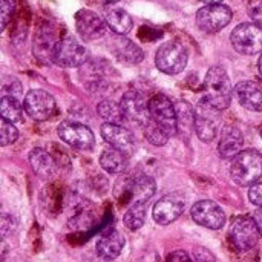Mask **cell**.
Wrapping results in <instances>:
<instances>
[{"label": "cell", "instance_id": "obj_27", "mask_svg": "<svg viewBox=\"0 0 262 262\" xmlns=\"http://www.w3.org/2000/svg\"><path fill=\"white\" fill-rule=\"evenodd\" d=\"M97 112L106 123H111V124H121L123 121H126L121 104L114 100L100 101L97 106Z\"/></svg>", "mask_w": 262, "mask_h": 262}, {"label": "cell", "instance_id": "obj_20", "mask_svg": "<svg viewBox=\"0 0 262 262\" xmlns=\"http://www.w3.org/2000/svg\"><path fill=\"white\" fill-rule=\"evenodd\" d=\"M109 48H111L112 54L121 63H126V64H138L144 58L143 49L124 35H115L111 40Z\"/></svg>", "mask_w": 262, "mask_h": 262}, {"label": "cell", "instance_id": "obj_8", "mask_svg": "<svg viewBox=\"0 0 262 262\" xmlns=\"http://www.w3.org/2000/svg\"><path fill=\"white\" fill-rule=\"evenodd\" d=\"M233 17L232 9L227 5H206L196 12V25L206 34H215L224 29Z\"/></svg>", "mask_w": 262, "mask_h": 262}, {"label": "cell", "instance_id": "obj_43", "mask_svg": "<svg viewBox=\"0 0 262 262\" xmlns=\"http://www.w3.org/2000/svg\"><path fill=\"white\" fill-rule=\"evenodd\" d=\"M101 2H104V3H115V2H118V0H101Z\"/></svg>", "mask_w": 262, "mask_h": 262}, {"label": "cell", "instance_id": "obj_23", "mask_svg": "<svg viewBox=\"0 0 262 262\" xmlns=\"http://www.w3.org/2000/svg\"><path fill=\"white\" fill-rule=\"evenodd\" d=\"M29 164L34 173L45 180L52 178L57 172V161L46 149L41 147H35L29 154Z\"/></svg>", "mask_w": 262, "mask_h": 262}, {"label": "cell", "instance_id": "obj_22", "mask_svg": "<svg viewBox=\"0 0 262 262\" xmlns=\"http://www.w3.org/2000/svg\"><path fill=\"white\" fill-rule=\"evenodd\" d=\"M124 244H126V239H124V236L118 230L106 232L97 241V246H95L97 256L103 258L106 261H114L123 252Z\"/></svg>", "mask_w": 262, "mask_h": 262}, {"label": "cell", "instance_id": "obj_11", "mask_svg": "<svg viewBox=\"0 0 262 262\" xmlns=\"http://www.w3.org/2000/svg\"><path fill=\"white\" fill-rule=\"evenodd\" d=\"M57 134L61 141L78 150H91L95 144L92 130L81 123L64 121L57 127Z\"/></svg>", "mask_w": 262, "mask_h": 262}, {"label": "cell", "instance_id": "obj_6", "mask_svg": "<svg viewBox=\"0 0 262 262\" xmlns=\"http://www.w3.org/2000/svg\"><path fill=\"white\" fill-rule=\"evenodd\" d=\"M89 52L88 49L74 37V35H64L60 38L55 54H54V63L63 68H78L88 63Z\"/></svg>", "mask_w": 262, "mask_h": 262}, {"label": "cell", "instance_id": "obj_33", "mask_svg": "<svg viewBox=\"0 0 262 262\" xmlns=\"http://www.w3.org/2000/svg\"><path fill=\"white\" fill-rule=\"evenodd\" d=\"M15 11V0H0V18H2V29H5L12 18Z\"/></svg>", "mask_w": 262, "mask_h": 262}, {"label": "cell", "instance_id": "obj_32", "mask_svg": "<svg viewBox=\"0 0 262 262\" xmlns=\"http://www.w3.org/2000/svg\"><path fill=\"white\" fill-rule=\"evenodd\" d=\"M2 94L3 97H12V98H18L21 95V84L18 80L15 78H6L3 81V86H2Z\"/></svg>", "mask_w": 262, "mask_h": 262}, {"label": "cell", "instance_id": "obj_24", "mask_svg": "<svg viewBox=\"0 0 262 262\" xmlns=\"http://www.w3.org/2000/svg\"><path fill=\"white\" fill-rule=\"evenodd\" d=\"M127 158L129 155H126L124 152L114 147H107L100 155V166L109 173H123L129 166Z\"/></svg>", "mask_w": 262, "mask_h": 262}, {"label": "cell", "instance_id": "obj_7", "mask_svg": "<svg viewBox=\"0 0 262 262\" xmlns=\"http://www.w3.org/2000/svg\"><path fill=\"white\" fill-rule=\"evenodd\" d=\"M150 120H154L160 127L166 130L169 137L178 135L177 126V109L172 100L163 94H157L149 100Z\"/></svg>", "mask_w": 262, "mask_h": 262}, {"label": "cell", "instance_id": "obj_25", "mask_svg": "<svg viewBox=\"0 0 262 262\" xmlns=\"http://www.w3.org/2000/svg\"><path fill=\"white\" fill-rule=\"evenodd\" d=\"M104 20L107 23V28L115 32L117 35H126L130 32L134 21L132 17L123 9V8H111L104 14Z\"/></svg>", "mask_w": 262, "mask_h": 262}, {"label": "cell", "instance_id": "obj_4", "mask_svg": "<svg viewBox=\"0 0 262 262\" xmlns=\"http://www.w3.org/2000/svg\"><path fill=\"white\" fill-rule=\"evenodd\" d=\"M187 60H189L187 49L180 41L163 43L155 55L157 68L167 75H177L183 72L187 66Z\"/></svg>", "mask_w": 262, "mask_h": 262}, {"label": "cell", "instance_id": "obj_16", "mask_svg": "<svg viewBox=\"0 0 262 262\" xmlns=\"http://www.w3.org/2000/svg\"><path fill=\"white\" fill-rule=\"evenodd\" d=\"M75 26L84 40H98L106 34L107 23L97 12L91 9H80L75 14Z\"/></svg>", "mask_w": 262, "mask_h": 262}, {"label": "cell", "instance_id": "obj_13", "mask_svg": "<svg viewBox=\"0 0 262 262\" xmlns=\"http://www.w3.org/2000/svg\"><path fill=\"white\" fill-rule=\"evenodd\" d=\"M192 218L196 224L210 229L220 230L226 224V213L220 204L210 200H203L193 204L192 207Z\"/></svg>", "mask_w": 262, "mask_h": 262}, {"label": "cell", "instance_id": "obj_17", "mask_svg": "<svg viewBox=\"0 0 262 262\" xmlns=\"http://www.w3.org/2000/svg\"><path fill=\"white\" fill-rule=\"evenodd\" d=\"M101 137L103 140L114 149H118L121 152H124L126 155H132L135 150V141L134 137L130 134V130H127L126 127H123L121 124H111V123H104L100 127Z\"/></svg>", "mask_w": 262, "mask_h": 262}, {"label": "cell", "instance_id": "obj_30", "mask_svg": "<svg viewBox=\"0 0 262 262\" xmlns=\"http://www.w3.org/2000/svg\"><path fill=\"white\" fill-rule=\"evenodd\" d=\"M144 129V137L146 140L154 144V146H164L169 141V135L163 127H160L154 120H149V123L143 127Z\"/></svg>", "mask_w": 262, "mask_h": 262}, {"label": "cell", "instance_id": "obj_40", "mask_svg": "<svg viewBox=\"0 0 262 262\" xmlns=\"http://www.w3.org/2000/svg\"><path fill=\"white\" fill-rule=\"evenodd\" d=\"M204 3H207V5H216V3H221L223 0H203Z\"/></svg>", "mask_w": 262, "mask_h": 262}, {"label": "cell", "instance_id": "obj_42", "mask_svg": "<svg viewBox=\"0 0 262 262\" xmlns=\"http://www.w3.org/2000/svg\"><path fill=\"white\" fill-rule=\"evenodd\" d=\"M258 69H259V72L262 74V54L261 57H259V61H258Z\"/></svg>", "mask_w": 262, "mask_h": 262}, {"label": "cell", "instance_id": "obj_31", "mask_svg": "<svg viewBox=\"0 0 262 262\" xmlns=\"http://www.w3.org/2000/svg\"><path fill=\"white\" fill-rule=\"evenodd\" d=\"M17 138H18L17 127L12 123H9V121L2 120V124H0V143H2V146L6 147V146L15 143Z\"/></svg>", "mask_w": 262, "mask_h": 262}, {"label": "cell", "instance_id": "obj_34", "mask_svg": "<svg viewBox=\"0 0 262 262\" xmlns=\"http://www.w3.org/2000/svg\"><path fill=\"white\" fill-rule=\"evenodd\" d=\"M247 12L255 23L262 26V0H250L247 6Z\"/></svg>", "mask_w": 262, "mask_h": 262}, {"label": "cell", "instance_id": "obj_37", "mask_svg": "<svg viewBox=\"0 0 262 262\" xmlns=\"http://www.w3.org/2000/svg\"><path fill=\"white\" fill-rule=\"evenodd\" d=\"M0 224H2V236L3 238H6L9 233H12V230L15 227L14 218L11 215H8V213H2V223Z\"/></svg>", "mask_w": 262, "mask_h": 262}, {"label": "cell", "instance_id": "obj_1", "mask_svg": "<svg viewBox=\"0 0 262 262\" xmlns=\"http://www.w3.org/2000/svg\"><path fill=\"white\" fill-rule=\"evenodd\" d=\"M233 88L224 68L213 66L207 71L203 83V100L218 111L230 106L233 98Z\"/></svg>", "mask_w": 262, "mask_h": 262}, {"label": "cell", "instance_id": "obj_38", "mask_svg": "<svg viewBox=\"0 0 262 262\" xmlns=\"http://www.w3.org/2000/svg\"><path fill=\"white\" fill-rule=\"evenodd\" d=\"M166 262H195L186 252H183V250H177V252H173V253H170L169 256H167V259Z\"/></svg>", "mask_w": 262, "mask_h": 262}, {"label": "cell", "instance_id": "obj_44", "mask_svg": "<svg viewBox=\"0 0 262 262\" xmlns=\"http://www.w3.org/2000/svg\"><path fill=\"white\" fill-rule=\"evenodd\" d=\"M261 137H262V129H261Z\"/></svg>", "mask_w": 262, "mask_h": 262}, {"label": "cell", "instance_id": "obj_3", "mask_svg": "<svg viewBox=\"0 0 262 262\" xmlns=\"http://www.w3.org/2000/svg\"><path fill=\"white\" fill-rule=\"evenodd\" d=\"M259 229L253 216L241 215L236 216L229 229V243L232 249L238 253H246L252 250L259 241Z\"/></svg>", "mask_w": 262, "mask_h": 262}, {"label": "cell", "instance_id": "obj_18", "mask_svg": "<svg viewBox=\"0 0 262 262\" xmlns=\"http://www.w3.org/2000/svg\"><path fill=\"white\" fill-rule=\"evenodd\" d=\"M157 184L147 175H138L123 186V195H126L130 204H146L155 193Z\"/></svg>", "mask_w": 262, "mask_h": 262}, {"label": "cell", "instance_id": "obj_41", "mask_svg": "<svg viewBox=\"0 0 262 262\" xmlns=\"http://www.w3.org/2000/svg\"><path fill=\"white\" fill-rule=\"evenodd\" d=\"M88 262H112V261H106V259H103V258H95V259H89Z\"/></svg>", "mask_w": 262, "mask_h": 262}, {"label": "cell", "instance_id": "obj_9", "mask_svg": "<svg viewBox=\"0 0 262 262\" xmlns=\"http://www.w3.org/2000/svg\"><path fill=\"white\" fill-rule=\"evenodd\" d=\"M25 112L35 121H46L55 115L57 103L55 98L43 91V89H32L26 94L23 101Z\"/></svg>", "mask_w": 262, "mask_h": 262}, {"label": "cell", "instance_id": "obj_26", "mask_svg": "<svg viewBox=\"0 0 262 262\" xmlns=\"http://www.w3.org/2000/svg\"><path fill=\"white\" fill-rule=\"evenodd\" d=\"M177 126H178V135L190 137L192 132H195V107L189 101H177Z\"/></svg>", "mask_w": 262, "mask_h": 262}, {"label": "cell", "instance_id": "obj_14", "mask_svg": "<svg viewBox=\"0 0 262 262\" xmlns=\"http://www.w3.org/2000/svg\"><path fill=\"white\" fill-rule=\"evenodd\" d=\"M58 41L60 40L57 38V34L51 25L40 26L35 31L34 43H32V51H34L35 58L43 64L54 63V54H55Z\"/></svg>", "mask_w": 262, "mask_h": 262}, {"label": "cell", "instance_id": "obj_36", "mask_svg": "<svg viewBox=\"0 0 262 262\" xmlns=\"http://www.w3.org/2000/svg\"><path fill=\"white\" fill-rule=\"evenodd\" d=\"M193 261L195 262H216L213 253L204 247H196L193 252Z\"/></svg>", "mask_w": 262, "mask_h": 262}, {"label": "cell", "instance_id": "obj_29", "mask_svg": "<svg viewBox=\"0 0 262 262\" xmlns=\"http://www.w3.org/2000/svg\"><path fill=\"white\" fill-rule=\"evenodd\" d=\"M123 223L129 230H138L146 223V204H132L123 216Z\"/></svg>", "mask_w": 262, "mask_h": 262}, {"label": "cell", "instance_id": "obj_2", "mask_svg": "<svg viewBox=\"0 0 262 262\" xmlns=\"http://www.w3.org/2000/svg\"><path fill=\"white\" fill-rule=\"evenodd\" d=\"M232 180L241 186H253L262 178V154L255 149H246L236 155L230 166Z\"/></svg>", "mask_w": 262, "mask_h": 262}, {"label": "cell", "instance_id": "obj_15", "mask_svg": "<svg viewBox=\"0 0 262 262\" xmlns=\"http://www.w3.org/2000/svg\"><path fill=\"white\" fill-rule=\"evenodd\" d=\"M186 207V201L180 195H167L155 203L152 209V216L157 224L160 226H169L173 221H177Z\"/></svg>", "mask_w": 262, "mask_h": 262}, {"label": "cell", "instance_id": "obj_21", "mask_svg": "<svg viewBox=\"0 0 262 262\" xmlns=\"http://www.w3.org/2000/svg\"><path fill=\"white\" fill-rule=\"evenodd\" d=\"M244 147V137L243 132L236 126H226L221 130L220 141H218V154L226 158H235L243 152Z\"/></svg>", "mask_w": 262, "mask_h": 262}, {"label": "cell", "instance_id": "obj_10", "mask_svg": "<svg viewBox=\"0 0 262 262\" xmlns=\"http://www.w3.org/2000/svg\"><path fill=\"white\" fill-rule=\"evenodd\" d=\"M218 109L212 107L203 98L200 100L195 109V134L203 143H210L218 135Z\"/></svg>", "mask_w": 262, "mask_h": 262}, {"label": "cell", "instance_id": "obj_39", "mask_svg": "<svg viewBox=\"0 0 262 262\" xmlns=\"http://www.w3.org/2000/svg\"><path fill=\"white\" fill-rule=\"evenodd\" d=\"M252 216H253V220H255V223H256V226L259 229V233L262 235V207H258Z\"/></svg>", "mask_w": 262, "mask_h": 262}, {"label": "cell", "instance_id": "obj_35", "mask_svg": "<svg viewBox=\"0 0 262 262\" xmlns=\"http://www.w3.org/2000/svg\"><path fill=\"white\" fill-rule=\"evenodd\" d=\"M249 200L252 204H255L256 207H262V183H256L253 186H250L249 190Z\"/></svg>", "mask_w": 262, "mask_h": 262}, {"label": "cell", "instance_id": "obj_12", "mask_svg": "<svg viewBox=\"0 0 262 262\" xmlns=\"http://www.w3.org/2000/svg\"><path fill=\"white\" fill-rule=\"evenodd\" d=\"M121 109L124 114L126 121H130L140 127H144L149 120H150V112H149V101L137 92V91H129L121 97Z\"/></svg>", "mask_w": 262, "mask_h": 262}, {"label": "cell", "instance_id": "obj_28", "mask_svg": "<svg viewBox=\"0 0 262 262\" xmlns=\"http://www.w3.org/2000/svg\"><path fill=\"white\" fill-rule=\"evenodd\" d=\"M23 111L25 107L20 104L18 98L12 97H2L0 103V114L2 120H6L9 123H21L23 121Z\"/></svg>", "mask_w": 262, "mask_h": 262}, {"label": "cell", "instance_id": "obj_19", "mask_svg": "<svg viewBox=\"0 0 262 262\" xmlns=\"http://www.w3.org/2000/svg\"><path fill=\"white\" fill-rule=\"evenodd\" d=\"M243 107L252 112H262V84L253 80L239 81L233 91Z\"/></svg>", "mask_w": 262, "mask_h": 262}, {"label": "cell", "instance_id": "obj_5", "mask_svg": "<svg viewBox=\"0 0 262 262\" xmlns=\"http://www.w3.org/2000/svg\"><path fill=\"white\" fill-rule=\"evenodd\" d=\"M230 41L238 54H259L262 52V26L258 23H241L232 31Z\"/></svg>", "mask_w": 262, "mask_h": 262}]
</instances>
